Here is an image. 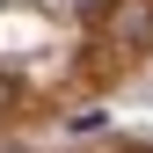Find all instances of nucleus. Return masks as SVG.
Instances as JSON below:
<instances>
[{
	"mask_svg": "<svg viewBox=\"0 0 153 153\" xmlns=\"http://www.w3.org/2000/svg\"><path fill=\"white\" fill-rule=\"evenodd\" d=\"M102 36H109V51H146L153 44V0H117Z\"/></svg>",
	"mask_w": 153,
	"mask_h": 153,
	"instance_id": "1",
	"label": "nucleus"
},
{
	"mask_svg": "<svg viewBox=\"0 0 153 153\" xmlns=\"http://www.w3.org/2000/svg\"><path fill=\"white\" fill-rule=\"evenodd\" d=\"M15 95H22V88H15V73H0V109H15Z\"/></svg>",
	"mask_w": 153,
	"mask_h": 153,
	"instance_id": "2",
	"label": "nucleus"
}]
</instances>
